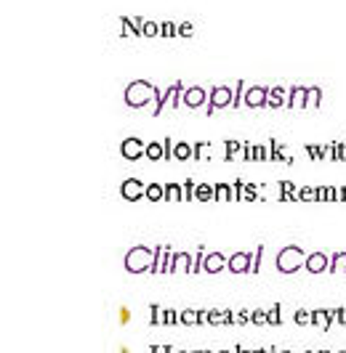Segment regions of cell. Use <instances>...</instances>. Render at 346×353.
I'll return each mask as SVG.
<instances>
[{
    "label": "cell",
    "instance_id": "obj_26",
    "mask_svg": "<svg viewBox=\"0 0 346 353\" xmlns=\"http://www.w3.org/2000/svg\"><path fill=\"white\" fill-rule=\"evenodd\" d=\"M205 322L211 324V326H221V324H224V311L211 308V311H208V316H205Z\"/></svg>",
    "mask_w": 346,
    "mask_h": 353
},
{
    "label": "cell",
    "instance_id": "obj_33",
    "mask_svg": "<svg viewBox=\"0 0 346 353\" xmlns=\"http://www.w3.org/2000/svg\"><path fill=\"white\" fill-rule=\"evenodd\" d=\"M243 191H245V181L237 178L232 184V202H243Z\"/></svg>",
    "mask_w": 346,
    "mask_h": 353
},
{
    "label": "cell",
    "instance_id": "obj_32",
    "mask_svg": "<svg viewBox=\"0 0 346 353\" xmlns=\"http://www.w3.org/2000/svg\"><path fill=\"white\" fill-rule=\"evenodd\" d=\"M264 90L261 88H253L251 93H248V104H251V107H261V104H264Z\"/></svg>",
    "mask_w": 346,
    "mask_h": 353
},
{
    "label": "cell",
    "instance_id": "obj_22",
    "mask_svg": "<svg viewBox=\"0 0 346 353\" xmlns=\"http://www.w3.org/2000/svg\"><path fill=\"white\" fill-rule=\"evenodd\" d=\"M162 250L165 247L157 244L155 247V255H152V266H149V273H160V266H162Z\"/></svg>",
    "mask_w": 346,
    "mask_h": 353
},
{
    "label": "cell",
    "instance_id": "obj_15",
    "mask_svg": "<svg viewBox=\"0 0 346 353\" xmlns=\"http://www.w3.org/2000/svg\"><path fill=\"white\" fill-rule=\"evenodd\" d=\"M144 199H149V202H160V199H165V186H160V184H147V194H144Z\"/></svg>",
    "mask_w": 346,
    "mask_h": 353
},
{
    "label": "cell",
    "instance_id": "obj_63",
    "mask_svg": "<svg viewBox=\"0 0 346 353\" xmlns=\"http://www.w3.org/2000/svg\"><path fill=\"white\" fill-rule=\"evenodd\" d=\"M306 353H315V351H306Z\"/></svg>",
    "mask_w": 346,
    "mask_h": 353
},
{
    "label": "cell",
    "instance_id": "obj_16",
    "mask_svg": "<svg viewBox=\"0 0 346 353\" xmlns=\"http://www.w3.org/2000/svg\"><path fill=\"white\" fill-rule=\"evenodd\" d=\"M280 311H283V305L274 303L269 311H266V322H269V326H280L283 324V316H280Z\"/></svg>",
    "mask_w": 346,
    "mask_h": 353
},
{
    "label": "cell",
    "instance_id": "obj_55",
    "mask_svg": "<svg viewBox=\"0 0 346 353\" xmlns=\"http://www.w3.org/2000/svg\"><path fill=\"white\" fill-rule=\"evenodd\" d=\"M120 353H130V351H128V348H120Z\"/></svg>",
    "mask_w": 346,
    "mask_h": 353
},
{
    "label": "cell",
    "instance_id": "obj_51",
    "mask_svg": "<svg viewBox=\"0 0 346 353\" xmlns=\"http://www.w3.org/2000/svg\"><path fill=\"white\" fill-rule=\"evenodd\" d=\"M232 351H234V353H256V351H248V348H243V345H234Z\"/></svg>",
    "mask_w": 346,
    "mask_h": 353
},
{
    "label": "cell",
    "instance_id": "obj_49",
    "mask_svg": "<svg viewBox=\"0 0 346 353\" xmlns=\"http://www.w3.org/2000/svg\"><path fill=\"white\" fill-rule=\"evenodd\" d=\"M280 99H283V93H280V90H274V93H272V99L266 101V104H272V107H280V104H283Z\"/></svg>",
    "mask_w": 346,
    "mask_h": 353
},
{
    "label": "cell",
    "instance_id": "obj_9",
    "mask_svg": "<svg viewBox=\"0 0 346 353\" xmlns=\"http://www.w3.org/2000/svg\"><path fill=\"white\" fill-rule=\"evenodd\" d=\"M192 255L189 252H173V258H171V273H176V271H187V273H192Z\"/></svg>",
    "mask_w": 346,
    "mask_h": 353
},
{
    "label": "cell",
    "instance_id": "obj_46",
    "mask_svg": "<svg viewBox=\"0 0 346 353\" xmlns=\"http://www.w3.org/2000/svg\"><path fill=\"white\" fill-rule=\"evenodd\" d=\"M237 324H251V311H237Z\"/></svg>",
    "mask_w": 346,
    "mask_h": 353
},
{
    "label": "cell",
    "instance_id": "obj_1",
    "mask_svg": "<svg viewBox=\"0 0 346 353\" xmlns=\"http://www.w3.org/2000/svg\"><path fill=\"white\" fill-rule=\"evenodd\" d=\"M306 250H301L298 244H288L283 247V250L277 252V258H274V266H277L280 273H296L304 269V260H306Z\"/></svg>",
    "mask_w": 346,
    "mask_h": 353
},
{
    "label": "cell",
    "instance_id": "obj_7",
    "mask_svg": "<svg viewBox=\"0 0 346 353\" xmlns=\"http://www.w3.org/2000/svg\"><path fill=\"white\" fill-rule=\"evenodd\" d=\"M226 269V255L213 250V252H205V260H202V271L205 273H221Z\"/></svg>",
    "mask_w": 346,
    "mask_h": 353
},
{
    "label": "cell",
    "instance_id": "obj_37",
    "mask_svg": "<svg viewBox=\"0 0 346 353\" xmlns=\"http://www.w3.org/2000/svg\"><path fill=\"white\" fill-rule=\"evenodd\" d=\"M171 258H173V252H171V247L165 244V250H162V266H160V273H171Z\"/></svg>",
    "mask_w": 346,
    "mask_h": 353
},
{
    "label": "cell",
    "instance_id": "obj_13",
    "mask_svg": "<svg viewBox=\"0 0 346 353\" xmlns=\"http://www.w3.org/2000/svg\"><path fill=\"white\" fill-rule=\"evenodd\" d=\"M194 199L197 202H216V186L197 184V189H194Z\"/></svg>",
    "mask_w": 346,
    "mask_h": 353
},
{
    "label": "cell",
    "instance_id": "obj_14",
    "mask_svg": "<svg viewBox=\"0 0 346 353\" xmlns=\"http://www.w3.org/2000/svg\"><path fill=\"white\" fill-rule=\"evenodd\" d=\"M224 104H229V90H226V88H216V90H213V101H211V107H208V114H211L216 107H224Z\"/></svg>",
    "mask_w": 346,
    "mask_h": 353
},
{
    "label": "cell",
    "instance_id": "obj_53",
    "mask_svg": "<svg viewBox=\"0 0 346 353\" xmlns=\"http://www.w3.org/2000/svg\"><path fill=\"white\" fill-rule=\"evenodd\" d=\"M266 351H269V353H277L280 348H274V345H272V348H266Z\"/></svg>",
    "mask_w": 346,
    "mask_h": 353
},
{
    "label": "cell",
    "instance_id": "obj_18",
    "mask_svg": "<svg viewBox=\"0 0 346 353\" xmlns=\"http://www.w3.org/2000/svg\"><path fill=\"white\" fill-rule=\"evenodd\" d=\"M317 186H298V202H315Z\"/></svg>",
    "mask_w": 346,
    "mask_h": 353
},
{
    "label": "cell",
    "instance_id": "obj_10",
    "mask_svg": "<svg viewBox=\"0 0 346 353\" xmlns=\"http://www.w3.org/2000/svg\"><path fill=\"white\" fill-rule=\"evenodd\" d=\"M280 202H298V186L293 181H280Z\"/></svg>",
    "mask_w": 346,
    "mask_h": 353
},
{
    "label": "cell",
    "instance_id": "obj_28",
    "mask_svg": "<svg viewBox=\"0 0 346 353\" xmlns=\"http://www.w3.org/2000/svg\"><path fill=\"white\" fill-rule=\"evenodd\" d=\"M202 99H205V93H202L200 88H194V90H189V93H187V99H184V101L189 104V107H200Z\"/></svg>",
    "mask_w": 346,
    "mask_h": 353
},
{
    "label": "cell",
    "instance_id": "obj_11",
    "mask_svg": "<svg viewBox=\"0 0 346 353\" xmlns=\"http://www.w3.org/2000/svg\"><path fill=\"white\" fill-rule=\"evenodd\" d=\"M149 85H133V88L128 90V104L130 107H141V104H147V93L144 90Z\"/></svg>",
    "mask_w": 346,
    "mask_h": 353
},
{
    "label": "cell",
    "instance_id": "obj_23",
    "mask_svg": "<svg viewBox=\"0 0 346 353\" xmlns=\"http://www.w3.org/2000/svg\"><path fill=\"white\" fill-rule=\"evenodd\" d=\"M293 322H296L298 326H309V324H312V311H306V308H298L296 313H293Z\"/></svg>",
    "mask_w": 346,
    "mask_h": 353
},
{
    "label": "cell",
    "instance_id": "obj_31",
    "mask_svg": "<svg viewBox=\"0 0 346 353\" xmlns=\"http://www.w3.org/2000/svg\"><path fill=\"white\" fill-rule=\"evenodd\" d=\"M149 313H152V316H149V324H152V326H160V324H162V308H160L157 303H152V305H149Z\"/></svg>",
    "mask_w": 346,
    "mask_h": 353
},
{
    "label": "cell",
    "instance_id": "obj_25",
    "mask_svg": "<svg viewBox=\"0 0 346 353\" xmlns=\"http://www.w3.org/2000/svg\"><path fill=\"white\" fill-rule=\"evenodd\" d=\"M147 160H152V162H157L162 160V143H147Z\"/></svg>",
    "mask_w": 346,
    "mask_h": 353
},
{
    "label": "cell",
    "instance_id": "obj_4",
    "mask_svg": "<svg viewBox=\"0 0 346 353\" xmlns=\"http://www.w3.org/2000/svg\"><path fill=\"white\" fill-rule=\"evenodd\" d=\"M328 266H330V252H325V250L309 252L304 260V271H309V273H328Z\"/></svg>",
    "mask_w": 346,
    "mask_h": 353
},
{
    "label": "cell",
    "instance_id": "obj_36",
    "mask_svg": "<svg viewBox=\"0 0 346 353\" xmlns=\"http://www.w3.org/2000/svg\"><path fill=\"white\" fill-rule=\"evenodd\" d=\"M306 154L312 160H325V146H317V143H306Z\"/></svg>",
    "mask_w": 346,
    "mask_h": 353
},
{
    "label": "cell",
    "instance_id": "obj_47",
    "mask_svg": "<svg viewBox=\"0 0 346 353\" xmlns=\"http://www.w3.org/2000/svg\"><path fill=\"white\" fill-rule=\"evenodd\" d=\"M336 160L346 162V143H336Z\"/></svg>",
    "mask_w": 346,
    "mask_h": 353
},
{
    "label": "cell",
    "instance_id": "obj_52",
    "mask_svg": "<svg viewBox=\"0 0 346 353\" xmlns=\"http://www.w3.org/2000/svg\"><path fill=\"white\" fill-rule=\"evenodd\" d=\"M341 202H346V186H341Z\"/></svg>",
    "mask_w": 346,
    "mask_h": 353
},
{
    "label": "cell",
    "instance_id": "obj_30",
    "mask_svg": "<svg viewBox=\"0 0 346 353\" xmlns=\"http://www.w3.org/2000/svg\"><path fill=\"white\" fill-rule=\"evenodd\" d=\"M258 189H261V184H245L243 199H245V202H256V199H258Z\"/></svg>",
    "mask_w": 346,
    "mask_h": 353
},
{
    "label": "cell",
    "instance_id": "obj_38",
    "mask_svg": "<svg viewBox=\"0 0 346 353\" xmlns=\"http://www.w3.org/2000/svg\"><path fill=\"white\" fill-rule=\"evenodd\" d=\"M205 154H211V146H208V143H194L192 146V160H202Z\"/></svg>",
    "mask_w": 346,
    "mask_h": 353
},
{
    "label": "cell",
    "instance_id": "obj_6",
    "mask_svg": "<svg viewBox=\"0 0 346 353\" xmlns=\"http://www.w3.org/2000/svg\"><path fill=\"white\" fill-rule=\"evenodd\" d=\"M120 154L126 157L128 162H136V160H141V157L147 154V146L139 138H126L123 141V146H120Z\"/></svg>",
    "mask_w": 346,
    "mask_h": 353
},
{
    "label": "cell",
    "instance_id": "obj_50",
    "mask_svg": "<svg viewBox=\"0 0 346 353\" xmlns=\"http://www.w3.org/2000/svg\"><path fill=\"white\" fill-rule=\"evenodd\" d=\"M128 322H130V311L123 305V308H120V324H128Z\"/></svg>",
    "mask_w": 346,
    "mask_h": 353
},
{
    "label": "cell",
    "instance_id": "obj_62",
    "mask_svg": "<svg viewBox=\"0 0 346 353\" xmlns=\"http://www.w3.org/2000/svg\"><path fill=\"white\" fill-rule=\"evenodd\" d=\"M336 353H346V351H336Z\"/></svg>",
    "mask_w": 346,
    "mask_h": 353
},
{
    "label": "cell",
    "instance_id": "obj_39",
    "mask_svg": "<svg viewBox=\"0 0 346 353\" xmlns=\"http://www.w3.org/2000/svg\"><path fill=\"white\" fill-rule=\"evenodd\" d=\"M173 146H176V143L171 138L162 141V160H173Z\"/></svg>",
    "mask_w": 346,
    "mask_h": 353
},
{
    "label": "cell",
    "instance_id": "obj_2",
    "mask_svg": "<svg viewBox=\"0 0 346 353\" xmlns=\"http://www.w3.org/2000/svg\"><path fill=\"white\" fill-rule=\"evenodd\" d=\"M152 255H155V247L139 244V247H130L123 258V266H126L128 273H149V266H152Z\"/></svg>",
    "mask_w": 346,
    "mask_h": 353
},
{
    "label": "cell",
    "instance_id": "obj_42",
    "mask_svg": "<svg viewBox=\"0 0 346 353\" xmlns=\"http://www.w3.org/2000/svg\"><path fill=\"white\" fill-rule=\"evenodd\" d=\"M232 324H237V313L226 308V311H224V326H232Z\"/></svg>",
    "mask_w": 346,
    "mask_h": 353
},
{
    "label": "cell",
    "instance_id": "obj_35",
    "mask_svg": "<svg viewBox=\"0 0 346 353\" xmlns=\"http://www.w3.org/2000/svg\"><path fill=\"white\" fill-rule=\"evenodd\" d=\"M202 260H205V247H197V255H194V260H192V273H200L202 271Z\"/></svg>",
    "mask_w": 346,
    "mask_h": 353
},
{
    "label": "cell",
    "instance_id": "obj_19",
    "mask_svg": "<svg viewBox=\"0 0 346 353\" xmlns=\"http://www.w3.org/2000/svg\"><path fill=\"white\" fill-rule=\"evenodd\" d=\"M216 186V202H232V186L229 184H213Z\"/></svg>",
    "mask_w": 346,
    "mask_h": 353
},
{
    "label": "cell",
    "instance_id": "obj_43",
    "mask_svg": "<svg viewBox=\"0 0 346 353\" xmlns=\"http://www.w3.org/2000/svg\"><path fill=\"white\" fill-rule=\"evenodd\" d=\"M336 322L341 326H346V305H338L336 308Z\"/></svg>",
    "mask_w": 346,
    "mask_h": 353
},
{
    "label": "cell",
    "instance_id": "obj_48",
    "mask_svg": "<svg viewBox=\"0 0 346 353\" xmlns=\"http://www.w3.org/2000/svg\"><path fill=\"white\" fill-rule=\"evenodd\" d=\"M243 160L245 162L253 160V146H251V143H243Z\"/></svg>",
    "mask_w": 346,
    "mask_h": 353
},
{
    "label": "cell",
    "instance_id": "obj_12",
    "mask_svg": "<svg viewBox=\"0 0 346 353\" xmlns=\"http://www.w3.org/2000/svg\"><path fill=\"white\" fill-rule=\"evenodd\" d=\"M336 271L346 273V250L330 252V266H328V273H336Z\"/></svg>",
    "mask_w": 346,
    "mask_h": 353
},
{
    "label": "cell",
    "instance_id": "obj_17",
    "mask_svg": "<svg viewBox=\"0 0 346 353\" xmlns=\"http://www.w3.org/2000/svg\"><path fill=\"white\" fill-rule=\"evenodd\" d=\"M165 202H184L181 199V184H165Z\"/></svg>",
    "mask_w": 346,
    "mask_h": 353
},
{
    "label": "cell",
    "instance_id": "obj_3",
    "mask_svg": "<svg viewBox=\"0 0 346 353\" xmlns=\"http://www.w3.org/2000/svg\"><path fill=\"white\" fill-rule=\"evenodd\" d=\"M251 266H253V252H248V250H237L226 258L229 273H251Z\"/></svg>",
    "mask_w": 346,
    "mask_h": 353
},
{
    "label": "cell",
    "instance_id": "obj_45",
    "mask_svg": "<svg viewBox=\"0 0 346 353\" xmlns=\"http://www.w3.org/2000/svg\"><path fill=\"white\" fill-rule=\"evenodd\" d=\"M306 99H309V101H306L309 107H317V104H319V90H309V93H306Z\"/></svg>",
    "mask_w": 346,
    "mask_h": 353
},
{
    "label": "cell",
    "instance_id": "obj_54",
    "mask_svg": "<svg viewBox=\"0 0 346 353\" xmlns=\"http://www.w3.org/2000/svg\"><path fill=\"white\" fill-rule=\"evenodd\" d=\"M256 353H269V351H266V348H256Z\"/></svg>",
    "mask_w": 346,
    "mask_h": 353
},
{
    "label": "cell",
    "instance_id": "obj_27",
    "mask_svg": "<svg viewBox=\"0 0 346 353\" xmlns=\"http://www.w3.org/2000/svg\"><path fill=\"white\" fill-rule=\"evenodd\" d=\"M264 244H258L256 250H253V266H251V273H258L261 271V260H264Z\"/></svg>",
    "mask_w": 346,
    "mask_h": 353
},
{
    "label": "cell",
    "instance_id": "obj_59",
    "mask_svg": "<svg viewBox=\"0 0 346 353\" xmlns=\"http://www.w3.org/2000/svg\"><path fill=\"white\" fill-rule=\"evenodd\" d=\"M317 353H330V351H317Z\"/></svg>",
    "mask_w": 346,
    "mask_h": 353
},
{
    "label": "cell",
    "instance_id": "obj_34",
    "mask_svg": "<svg viewBox=\"0 0 346 353\" xmlns=\"http://www.w3.org/2000/svg\"><path fill=\"white\" fill-rule=\"evenodd\" d=\"M251 324H256V326H266V324H269V322H266V311L264 308L251 311Z\"/></svg>",
    "mask_w": 346,
    "mask_h": 353
},
{
    "label": "cell",
    "instance_id": "obj_41",
    "mask_svg": "<svg viewBox=\"0 0 346 353\" xmlns=\"http://www.w3.org/2000/svg\"><path fill=\"white\" fill-rule=\"evenodd\" d=\"M253 160H258V162H266V160H269V152H266L264 146H253Z\"/></svg>",
    "mask_w": 346,
    "mask_h": 353
},
{
    "label": "cell",
    "instance_id": "obj_60",
    "mask_svg": "<svg viewBox=\"0 0 346 353\" xmlns=\"http://www.w3.org/2000/svg\"><path fill=\"white\" fill-rule=\"evenodd\" d=\"M202 353H213V351H202Z\"/></svg>",
    "mask_w": 346,
    "mask_h": 353
},
{
    "label": "cell",
    "instance_id": "obj_8",
    "mask_svg": "<svg viewBox=\"0 0 346 353\" xmlns=\"http://www.w3.org/2000/svg\"><path fill=\"white\" fill-rule=\"evenodd\" d=\"M333 322H336V308H315L312 311V326H319L322 332H328Z\"/></svg>",
    "mask_w": 346,
    "mask_h": 353
},
{
    "label": "cell",
    "instance_id": "obj_58",
    "mask_svg": "<svg viewBox=\"0 0 346 353\" xmlns=\"http://www.w3.org/2000/svg\"><path fill=\"white\" fill-rule=\"evenodd\" d=\"M277 353H293V351H277Z\"/></svg>",
    "mask_w": 346,
    "mask_h": 353
},
{
    "label": "cell",
    "instance_id": "obj_57",
    "mask_svg": "<svg viewBox=\"0 0 346 353\" xmlns=\"http://www.w3.org/2000/svg\"><path fill=\"white\" fill-rule=\"evenodd\" d=\"M176 353H192V351H176Z\"/></svg>",
    "mask_w": 346,
    "mask_h": 353
},
{
    "label": "cell",
    "instance_id": "obj_56",
    "mask_svg": "<svg viewBox=\"0 0 346 353\" xmlns=\"http://www.w3.org/2000/svg\"><path fill=\"white\" fill-rule=\"evenodd\" d=\"M219 353H234V351H226V348H224V351H219Z\"/></svg>",
    "mask_w": 346,
    "mask_h": 353
},
{
    "label": "cell",
    "instance_id": "obj_21",
    "mask_svg": "<svg viewBox=\"0 0 346 353\" xmlns=\"http://www.w3.org/2000/svg\"><path fill=\"white\" fill-rule=\"evenodd\" d=\"M189 157H192V146H189V143H176L173 146V160H189Z\"/></svg>",
    "mask_w": 346,
    "mask_h": 353
},
{
    "label": "cell",
    "instance_id": "obj_5",
    "mask_svg": "<svg viewBox=\"0 0 346 353\" xmlns=\"http://www.w3.org/2000/svg\"><path fill=\"white\" fill-rule=\"evenodd\" d=\"M144 194H147V184H141L139 178H126L123 181L120 197L126 202H139V199H144Z\"/></svg>",
    "mask_w": 346,
    "mask_h": 353
},
{
    "label": "cell",
    "instance_id": "obj_24",
    "mask_svg": "<svg viewBox=\"0 0 346 353\" xmlns=\"http://www.w3.org/2000/svg\"><path fill=\"white\" fill-rule=\"evenodd\" d=\"M237 152H243V143L240 141H226V152H224V160L232 162L234 157H237Z\"/></svg>",
    "mask_w": 346,
    "mask_h": 353
},
{
    "label": "cell",
    "instance_id": "obj_40",
    "mask_svg": "<svg viewBox=\"0 0 346 353\" xmlns=\"http://www.w3.org/2000/svg\"><path fill=\"white\" fill-rule=\"evenodd\" d=\"M315 202H330V186H317V199Z\"/></svg>",
    "mask_w": 346,
    "mask_h": 353
},
{
    "label": "cell",
    "instance_id": "obj_29",
    "mask_svg": "<svg viewBox=\"0 0 346 353\" xmlns=\"http://www.w3.org/2000/svg\"><path fill=\"white\" fill-rule=\"evenodd\" d=\"M162 324H165V326L181 324V322H179V311H173V308H162Z\"/></svg>",
    "mask_w": 346,
    "mask_h": 353
},
{
    "label": "cell",
    "instance_id": "obj_44",
    "mask_svg": "<svg viewBox=\"0 0 346 353\" xmlns=\"http://www.w3.org/2000/svg\"><path fill=\"white\" fill-rule=\"evenodd\" d=\"M304 99H306V93H304V90H293V96H290V107H293V104H304Z\"/></svg>",
    "mask_w": 346,
    "mask_h": 353
},
{
    "label": "cell",
    "instance_id": "obj_20",
    "mask_svg": "<svg viewBox=\"0 0 346 353\" xmlns=\"http://www.w3.org/2000/svg\"><path fill=\"white\" fill-rule=\"evenodd\" d=\"M194 189H197V184H194L192 178H187L184 184H181V199H184V202H192V199H194Z\"/></svg>",
    "mask_w": 346,
    "mask_h": 353
},
{
    "label": "cell",
    "instance_id": "obj_61",
    "mask_svg": "<svg viewBox=\"0 0 346 353\" xmlns=\"http://www.w3.org/2000/svg\"><path fill=\"white\" fill-rule=\"evenodd\" d=\"M192 353H202V351H192Z\"/></svg>",
    "mask_w": 346,
    "mask_h": 353
}]
</instances>
